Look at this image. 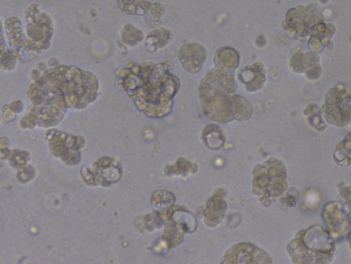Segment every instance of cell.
<instances>
[{"mask_svg":"<svg viewBox=\"0 0 351 264\" xmlns=\"http://www.w3.org/2000/svg\"><path fill=\"white\" fill-rule=\"evenodd\" d=\"M227 205L223 198L214 195L207 202L204 221L207 226L214 227L223 218V213L227 210Z\"/></svg>","mask_w":351,"mask_h":264,"instance_id":"cell-11","label":"cell"},{"mask_svg":"<svg viewBox=\"0 0 351 264\" xmlns=\"http://www.w3.org/2000/svg\"><path fill=\"white\" fill-rule=\"evenodd\" d=\"M334 243L324 228L314 226L301 230L287 245L294 263H328L332 258Z\"/></svg>","mask_w":351,"mask_h":264,"instance_id":"cell-3","label":"cell"},{"mask_svg":"<svg viewBox=\"0 0 351 264\" xmlns=\"http://www.w3.org/2000/svg\"><path fill=\"white\" fill-rule=\"evenodd\" d=\"M171 32L165 28L156 29L147 36L145 48L150 52H154L158 49L165 47L172 39Z\"/></svg>","mask_w":351,"mask_h":264,"instance_id":"cell-13","label":"cell"},{"mask_svg":"<svg viewBox=\"0 0 351 264\" xmlns=\"http://www.w3.org/2000/svg\"><path fill=\"white\" fill-rule=\"evenodd\" d=\"M201 138L210 149H221L226 141L225 134L220 126L215 123L208 124L202 131Z\"/></svg>","mask_w":351,"mask_h":264,"instance_id":"cell-12","label":"cell"},{"mask_svg":"<svg viewBox=\"0 0 351 264\" xmlns=\"http://www.w3.org/2000/svg\"><path fill=\"white\" fill-rule=\"evenodd\" d=\"M239 80L248 92L260 90L266 81V71L262 62H257L243 67L238 73Z\"/></svg>","mask_w":351,"mask_h":264,"instance_id":"cell-7","label":"cell"},{"mask_svg":"<svg viewBox=\"0 0 351 264\" xmlns=\"http://www.w3.org/2000/svg\"><path fill=\"white\" fill-rule=\"evenodd\" d=\"M170 61L155 64L145 62L134 67L123 85L136 107L151 117L161 118L173 108V98L178 93L180 81L172 72Z\"/></svg>","mask_w":351,"mask_h":264,"instance_id":"cell-1","label":"cell"},{"mask_svg":"<svg viewBox=\"0 0 351 264\" xmlns=\"http://www.w3.org/2000/svg\"><path fill=\"white\" fill-rule=\"evenodd\" d=\"M139 0H118L119 8L128 14H136Z\"/></svg>","mask_w":351,"mask_h":264,"instance_id":"cell-21","label":"cell"},{"mask_svg":"<svg viewBox=\"0 0 351 264\" xmlns=\"http://www.w3.org/2000/svg\"><path fill=\"white\" fill-rule=\"evenodd\" d=\"M177 57L185 71L195 74L203 67L207 57V51L199 43H185L180 47Z\"/></svg>","mask_w":351,"mask_h":264,"instance_id":"cell-6","label":"cell"},{"mask_svg":"<svg viewBox=\"0 0 351 264\" xmlns=\"http://www.w3.org/2000/svg\"><path fill=\"white\" fill-rule=\"evenodd\" d=\"M152 15L155 18H160L164 14L163 6L158 3H153L150 10Z\"/></svg>","mask_w":351,"mask_h":264,"instance_id":"cell-23","label":"cell"},{"mask_svg":"<svg viewBox=\"0 0 351 264\" xmlns=\"http://www.w3.org/2000/svg\"><path fill=\"white\" fill-rule=\"evenodd\" d=\"M311 13L303 5L290 9L282 23V27L289 32H294L298 36H304L308 32V23Z\"/></svg>","mask_w":351,"mask_h":264,"instance_id":"cell-8","label":"cell"},{"mask_svg":"<svg viewBox=\"0 0 351 264\" xmlns=\"http://www.w3.org/2000/svg\"><path fill=\"white\" fill-rule=\"evenodd\" d=\"M175 202L174 195L167 191H157L152 199V205L160 215L166 216L169 214Z\"/></svg>","mask_w":351,"mask_h":264,"instance_id":"cell-15","label":"cell"},{"mask_svg":"<svg viewBox=\"0 0 351 264\" xmlns=\"http://www.w3.org/2000/svg\"><path fill=\"white\" fill-rule=\"evenodd\" d=\"M334 207L335 208L332 203L328 204L326 206L323 215L330 232L334 235H337L339 234L338 224L343 232L347 229V221L341 204L334 202Z\"/></svg>","mask_w":351,"mask_h":264,"instance_id":"cell-9","label":"cell"},{"mask_svg":"<svg viewBox=\"0 0 351 264\" xmlns=\"http://www.w3.org/2000/svg\"><path fill=\"white\" fill-rule=\"evenodd\" d=\"M152 5V0H139L136 15L146 14L151 10Z\"/></svg>","mask_w":351,"mask_h":264,"instance_id":"cell-22","label":"cell"},{"mask_svg":"<svg viewBox=\"0 0 351 264\" xmlns=\"http://www.w3.org/2000/svg\"><path fill=\"white\" fill-rule=\"evenodd\" d=\"M237 90L232 71L215 67L202 80L198 87L199 99L204 115L212 121H232L231 101Z\"/></svg>","mask_w":351,"mask_h":264,"instance_id":"cell-2","label":"cell"},{"mask_svg":"<svg viewBox=\"0 0 351 264\" xmlns=\"http://www.w3.org/2000/svg\"><path fill=\"white\" fill-rule=\"evenodd\" d=\"M266 252L251 243L241 242L226 252L221 263H271Z\"/></svg>","mask_w":351,"mask_h":264,"instance_id":"cell-5","label":"cell"},{"mask_svg":"<svg viewBox=\"0 0 351 264\" xmlns=\"http://www.w3.org/2000/svg\"><path fill=\"white\" fill-rule=\"evenodd\" d=\"M350 43H351V35H350Z\"/></svg>","mask_w":351,"mask_h":264,"instance_id":"cell-24","label":"cell"},{"mask_svg":"<svg viewBox=\"0 0 351 264\" xmlns=\"http://www.w3.org/2000/svg\"><path fill=\"white\" fill-rule=\"evenodd\" d=\"M304 114L307 117L309 124L318 131H323L326 124L322 119V110L316 104L309 105L305 110Z\"/></svg>","mask_w":351,"mask_h":264,"instance_id":"cell-18","label":"cell"},{"mask_svg":"<svg viewBox=\"0 0 351 264\" xmlns=\"http://www.w3.org/2000/svg\"><path fill=\"white\" fill-rule=\"evenodd\" d=\"M324 21H320L311 29L312 36L319 39L324 45L330 40L332 33Z\"/></svg>","mask_w":351,"mask_h":264,"instance_id":"cell-20","label":"cell"},{"mask_svg":"<svg viewBox=\"0 0 351 264\" xmlns=\"http://www.w3.org/2000/svg\"><path fill=\"white\" fill-rule=\"evenodd\" d=\"M232 117L237 121L248 120L253 114V108L244 97L234 94L231 101Z\"/></svg>","mask_w":351,"mask_h":264,"instance_id":"cell-14","label":"cell"},{"mask_svg":"<svg viewBox=\"0 0 351 264\" xmlns=\"http://www.w3.org/2000/svg\"><path fill=\"white\" fill-rule=\"evenodd\" d=\"M334 161L343 166L351 165V131L337 145L334 152Z\"/></svg>","mask_w":351,"mask_h":264,"instance_id":"cell-17","label":"cell"},{"mask_svg":"<svg viewBox=\"0 0 351 264\" xmlns=\"http://www.w3.org/2000/svg\"><path fill=\"white\" fill-rule=\"evenodd\" d=\"M240 60V54L230 46L223 47L217 49L213 60L216 67L232 72L239 67Z\"/></svg>","mask_w":351,"mask_h":264,"instance_id":"cell-10","label":"cell"},{"mask_svg":"<svg viewBox=\"0 0 351 264\" xmlns=\"http://www.w3.org/2000/svg\"><path fill=\"white\" fill-rule=\"evenodd\" d=\"M318 62L319 58L315 54L298 53L291 58L289 66L292 71L301 73L314 67Z\"/></svg>","mask_w":351,"mask_h":264,"instance_id":"cell-16","label":"cell"},{"mask_svg":"<svg viewBox=\"0 0 351 264\" xmlns=\"http://www.w3.org/2000/svg\"><path fill=\"white\" fill-rule=\"evenodd\" d=\"M322 114L330 124L343 127L351 122V95L343 88L335 86L324 97Z\"/></svg>","mask_w":351,"mask_h":264,"instance_id":"cell-4","label":"cell"},{"mask_svg":"<svg viewBox=\"0 0 351 264\" xmlns=\"http://www.w3.org/2000/svg\"><path fill=\"white\" fill-rule=\"evenodd\" d=\"M143 32L132 25L125 26L122 32L123 41L130 46L138 45L143 40Z\"/></svg>","mask_w":351,"mask_h":264,"instance_id":"cell-19","label":"cell"}]
</instances>
